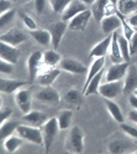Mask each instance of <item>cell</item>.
Returning <instances> with one entry per match:
<instances>
[{"label":"cell","mask_w":137,"mask_h":154,"mask_svg":"<svg viewBox=\"0 0 137 154\" xmlns=\"http://www.w3.org/2000/svg\"><path fill=\"white\" fill-rule=\"evenodd\" d=\"M60 67L62 71H66L72 75H84L88 72L86 66L83 62L78 61L75 59H68V57L67 59H62Z\"/></svg>","instance_id":"obj_12"},{"label":"cell","mask_w":137,"mask_h":154,"mask_svg":"<svg viewBox=\"0 0 137 154\" xmlns=\"http://www.w3.org/2000/svg\"><path fill=\"white\" fill-rule=\"evenodd\" d=\"M121 131L127 134L129 137L133 138V139H137V128L133 127V126H130V124H126V123H121Z\"/></svg>","instance_id":"obj_38"},{"label":"cell","mask_w":137,"mask_h":154,"mask_svg":"<svg viewBox=\"0 0 137 154\" xmlns=\"http://www.w3.org/2000/svg\"><path fill=\"white\" fill-rule=\"evenodd\" d=\"M104 65H105V57H98V59H93V62L90 65L89 71L86 72V79H85V83L83 87V92L86 88V86L89 85V82L94 79V77L99 73L101 70H104Z\"/></svg>","instance_id":"obj_21"},{"label":"cell","mask_w":137,"mask_h":154,"mask_svg":"<svg viewBox=\"0 0 137 154\" xmlns=\"http://www.w3.org/2000/svg\"><path fill=\"white\" fill-rule=\"evenodd\" d=\"M80 2H82V3H84V4L88 6V5H93V4L96 2V0H80Z\"/></svg>","instance_id":"obj_47"},{"label":"cell","mask_w":137,"mask_h":154,"mask_svg":"<svg viewBox=\"0 0 137 154\" xmlns=\"http://www.w3.org/2000/svg\"><path fill=\"white\" fill-rule=\"evenodd\" d=\"M137 87V71L135 67H129L124 81V92H133Z\"/></svg>","instance_id":"obj_25"},{"label":"cell","mask_w":137,"mask_h":154,"mask_svg":"<svg viewBox=\"0 0 137 154\" xmlns=\"http://www.w3.org/2000/svg\"><path fill=\"white\" fill-rule=\"evenodd\" d=\"M0 60L16 65L19 60H20V50H19V47L0 41Z\"/></svg>","instance_id":"obj_11"},{"label":"cell","mask_w":137,"mask_h":154,"mask_svg":"<svg viewBox=\"0 0 137 154\" xmlns=\"http://www.w3.org/2000/svg\"><path fill=\"white\" fill-rule=\"evenodd\" d=\"M21 15V20H22V23H24V25L28 29V30H36L37 29V25H36V21L34 20V19L30 16V15H27V14H25V13H21L20 14Z\"/></svg>","instance_id":"obj_37"},{"label":"cell","mask_w":137,"mask_h":154,"mask_svg":"<svg viewBox=\"0 0 137 154\" xmlns=\"http://www.w3.org/2000/svg\"><path fill=\"white\" fill-rule=\"evenodd\" d=\"M41 128H42V133H43V147H45V150L48 153L56 137H57L58 132L61 131L57 117H52L50 119H47L46 123Z\"/></svg>","instance_id":"obj_3"},{"label":"cell","mask_w":137,"mask_h":154,"mask_svg":"<svg viewBox=\"0 0 137 154\" xmlns=\"http://www.w3.org/2000/svg\"><path fill=\"white\" fill-rule=\"evenodd\" d=\"M22 143H24V139L20 137V136H10V137H7L3 144H4V148L9 152V153H15L19 148H20L22 146Z\"/></svg>","instance_id":"obj_30"},{"label":"cell","mask_w":137,"mask_h":154,"mask_svg":"<svg viewBox=\"0 0 137 154\" xmlns=\"http://www.w3.org/2000/svg\"><path fill=\"white\" fill-rule=\"evenodd\" d=\"M111 38H112V34L111 35H106V37H104L101 41L96 42L89 52L90 59H98V57H105L107 51L110 50V45H111Z\"/></svg>","instance_id":"obj_17"},{"label":"cell","mask_w":137,"mask_h":154,"mask_svg":"<svg viewBox=\"0 0 137 154\" xmlns=\"http://www.w3.org/2000/svg\"><path fill=\"white\" fill-rule=\"evenodd\" d=\"M30 36L41 46L52 45V36H51L50 30H46V29H36V30L30 31Z\"/></svg>","instance_id":"obj_22"},{"label":"cell","mask_w":137,"mask_h":154,"mask_svg":"<svg viewBox=\"0 0 137 154\" xmlns=\"http://www.w3.org/2000/svg\"><path fill=\"white\" fill-rule=\"evenodd\" d=\"M35 98L45 104L56 106L61 102V94L52 86H42L35 94Z\"/></svg>","instance_id":"obj_5"},{"label":"cell","mask_w":137,"mask_h":154,"mask_svg":"<svg viewBox=\"0 0 137 154\" xmlns=\"http://www.w3.org/2000/svg\"><path fill=\"white\" fill-rule=\"evenodd\" d=\"M26 40H27V35H25L21 30H19V29H11V30L4 32L0 36V41L1 42H6L9 45L17 46V47H19V45H21Z\"/></svg>","instance_id":"obj_13"},{"label":"cell","mask_w":137,"mask_h":154,"mask_svg":"<svg viewBox=\"0 0 137 154\" xmlns=\"http://www.w3.org/2000/svg\"><path fill=\"white\" fill-rule=\"evenodd\" d=\"M129 103L131 104L132 108H136V109H137V97H136L135 94H132L131 97L129 98Z\"/></svg>","instance_id":"obj_46"},{"label":"cell","mask_w":137,"mask_h":154,"mask_svg":"<svg viewBox=\"0 0 137 154\" xmlns=\"http://www.w3.org/2000/svg\"><path fill=\"white\" fill-rule=\"evenodd\" d=\"M66 150L73 154H80L84 150V133L80 127L73 126L66 138Z\"/></svg>","instance_id":"obj_1"},{"label":"cell","mask_w":137,"mask_h":154,"mask_svg":"<svg viewBox=\"0 0 137 154\" xmlns=\"http://www.w3.org/2000/svg\"><path fill=\"white\" fill-rule=\"evenodd\" d=\"M107 152L111 154H121L126 152V144L120 140V139H115L111 140L109 144H107Z\"/></svg>","instance_id":"obj_34"},{"label":"cell","mask_w":137,"mask_h":154,"mask_svg":"<svg viewBox=\"0 0 137 154\" xmlns=\"http://www.w3.org/2000/svg\"><path fill=\"white\" fill-rule=\"evenodd\" d=\"M92 16H93L92 10L86 9V10L82 11L80 14L74 16L72 20L68 21V29H69V30H73V31H84L88 26V24H89Z\"/></svg>","instance_id":"obj_10"},{"label":"cell","mask_w":137,"mask_h":154,"mask_svg":"<svg viewBox=\"0 0 137 154\" xmlns=\"http://www.w3.org/2000/svg\"><path fill=\"white\" fill-rule=\"evenodd\" d=\"M11 10V0H0V14Z\"/></svg>","instance_id":"obj_43"},{"label":"cell","mask_w":137,"mask_h":154,"mask_svg":"<svg viewBox=\"0 0 137 154\" xmlns=\"http://www.w3.org/2000/svg\"><path fill=\"white\" fill-rule=\"evenodd\" d=\"M16 132L24 140L36 144V146H43V133L41 127H35L30 126V124H20Z\"/></svg>","instance_id":"obj_2"},{"label":"cell","mask_w":137,"mask_h":154,"mask_svg":"<svg viewBox=\"0 0 137 154\" xmlns=\"http://www.w3.org/2000/svg\"><path fill=\"white\" fill-rule=\"evenodd\" d=\"M110 60L112 63H119L122 62V55H121V50H120V45H119V35L117 31L112 32V38H111V45H110Z\"/></svg>","instance_id":"obj_23"},{"label":"cell","mask_w":137,"mask_h":154,"mask_svg":"<svg viewBox=\"0 0 137 154\" xmlns=\"http://www.w3.org/2000/svg\"><path fill=\"white\" fill-rule=\"evenodd\" d=\"M124 92V82L121 81H111L105 82L104 85H100L99 87V94H101L104 98L114 100L119 94Z\"/></svg>","instance_id":"obj_8"},{"label":"cell","mask_w":137,"mask_h":154,"mask_svg":"<svg viewBox=\"0 0 137 154\" xmlns=\"http://www.w3.org/2000/svg\"><path fill=\"white\" fill-rule=\"evenodd\" d=\"M129 67H130V62H126V61H122V62H119V63H114L105 72V81L111 82V81L124 80L126 73H127V70H129Z\"/></svg>","instance_id":"obj_7"},{"label":"cell","mask_w":137,"mask_h":154,"mask_svg":"<svg viewBox=\"0 0 137 154\" xmlns=\"http://www.w3.org/2000/svg\"><path fill=\"white\" fill-rule=\"evenodd\" d=\"M130 44V51H131V56L132 55H137V30L133 32L132 37L129 40Z\"/></svg>","instance_id":"obj_40"},{"label":"cell","mask_w":137,"mask_h":154,"mask_svg":"<svg viewBox=\"0 0 137 154\" xmlns=\"http://www.w3.org/2000/svg\"><path fill=\"white\" fill-rule=\"evenodd\" d=\"M19 126H20V123L17 121H10V119L0 123V139H1V142H4L7 137L13 136L14 132L17 131Z\"/></svg>","instance_id":"obj_24"},{"label":"cell","mask_w":137,"mask_h":154,"mask_svg":"<svg viewBox=\"0 0 137 154\" xmlns=\"http://www.w3.org/2000/svg\"><path fill=\"white\" fill-rule=\"evenodd\" d=\"M61 75V70L56 69V67H51L50 70H46L37 76V83L41 86H52V83L58 79V76Z\"/></svg>","instance_id":"obj_20"},{"label":"cell","mask_w":137,"mask_h":154,"mask_svg":"<svg viewBox=\"0 0 137 154\" xmlns=\"http://www.w3.org/2000/svg\"><path fill=\"white\" fill-rule=\"evenodd\" d=\"M109 2H110V4H111L114 8L117 9V4H119V0H109Z\"/></svg>","instance_id":"obj_48"},{"label":"cell","mask_w":137,"mask_h":154,"mask_svg":"<svg viewBox=\"0 0 137 154\" xmlns=\"http://www.w3.org/2000/svg\"><path fill=\"white\" fill-rule=\"evenodd\" d=\"M105 104H106V109L110 113V116L114 118V121H116L117 123H122L125 121V117L122 114V111L120 108V106L116 102H114L112 100H107L105 98Z\"/></svg>","instance_id":"obj_26"},{"label":"cell","mask_w":137,"mask_h":154,"mask_svg":"<svg viewBox=\"0 0 137 154\" xmlns=\"http://www.w3.org/2000/svg\"><path fill=\"white\" fill-rule=\"evenodd\" d=\"M15 14H16V11L14 10V9L0 14V25H1V27H5L6 25H9L14 20V17H15Z\"/></svg>","instance_id":"obj_36"},{"label":"cell","mask_w":137,"mask_h":154,"mask_svg":"<svg viewBox=\"0 0 137 154\" xmlns=\"http://www.w3.org/2000/svg\"><path fill=\"white\" fill-rule=\"evenodd\" d=\"M63 100L68 103V104H72V106H75V107H78V106H80V103L83 102V98H82V93L78 91L77 88H71L68 90L64 94Z\"/></svg>","instance_id":"obj_32"},{"label":"cell","mask_w":137,"mask_h":154,"mask_svg":"<svg viewBox=\"0 0 137 154\" xmlns=\"http://www.w3.org/2000/svg\"><path fill=\"white\" fill-rule=\"evenodd\" d=\"M132 93H133V94H135V96H136V97H137V87H136V88H135V91H133V92H132Z\"/></svg>","instance_id":"obj_49"},{"label":"cell","mask_w":137,"mask_h":154,"mask_svg":"<svg viewBox=\"0 0 137 154\" xmlns=\"http://www.w3.org/2000/svg\"><path fill=\"white\" fill-rule=\"evenodd\" d=\"M127 118H129L130 122L137 124V109H136V108H132V109L129 112V114H127Z\"/></svg>","instance_id":"obj_45"},{"label":"cell","mask_w":137,"mask_h":154,"mask_svg":"<svg viewBox=\"0 0 137 154\" xmlns=\"http://www.w3.org/2000/svg\"><path fill=\"white\" fill-rule=\"evenodd\" d=\"M43 63V52L41 51H34L30 56L27 57V61H26V65H27V71H28V82L30 85L37 79L38 73H40V69Z\"/></svg>","instance_id":"obj_4"},{"label":"cell","mask_w":137,"mask_h":154,"mask_svg":"<svg viewBox=\"0 0 137 154\" xmlns=\"http://www.w3.org/2000/svg\"><path fill=\"white\" fill-rule=\"evenodd\" d=\"M58 124H60L61 131H66L71 127L72 124V119H73V112L71 109H63L58 114Z\"/></svg>","instance_id":"obj_31"},{"label":"cell","mask_w":137,"mask_h":154,"mask_svg":"<svg viewBox=\"0 0 137 154\" xmlns=\"http://www.w3.org/2000/svg\"><path fill=\"white\" fill-rule=\"evenodd\" d=\"M117 11V9L114 8L109 0H96V2L92 5V14L93 17L96 21H101L105 16L112 15L114 13Z\"/></svg>","instance_id":"obj_6"},{"label":"cell","mask_w":137,"mask_h":154,"mask_svg":"<svg viewBox=\"0 0 137 154\" xmlns=\"http://www.w3.org/2000/svg\"><path fill=\"white\" fill-rule=\"evenodd\" d=\"M126 20H127V23H129V24L135 29V30H137V11L130 14V16L127 17Z\"/></svg>","instance_id":"obj_44"},{"label":"cell","mask_w":137,"mask_h":154,"mask_svg":"<svg viewBox=\"0 0 137 154\" xmlns=\"http://www.w3.org/2000/svg\"><path fill=\"white\" fill-rule=\"evenodd\" d=\"M47 119H48L47 116L41 111H30L28 113H25L22 116V121L26 124L35 127H42Z\"/></svg>","instance_id":"obj_19"},{"label":"cell","mask_w":137,"mask_h":154,"mask_svg":"<svg viewBox=\"0 0 137 154\" xmlns=\"http://www.w3.org/2000/svg\"><path fill=\"white\" fill-rule=\"evenodd\" d=\"M13 114V109L10 108H1V112H0V123H3L5 121H7L10 118V116Z\"/></svg>","instance_id":"obj_42"},{"label":"cell","mask_w":137,"mask_h":154,"mask_svg":"<svg viewBox=\"0 0 137 154\" xmlns=\"http://www.w3.org/2000/svg\"><path fill=\"white\" fill-rule=\"evenodd\" d=\"M119 45H120V50H121V55H122L124 61L130 62V60H131L130 44H129V40H127L124 35H119Z\"/></svg>","instance_id":"obj_33"},{"label":"cell","mask_w":137,"mask_h":154,"mask_svg":"<svg viewBox=\"0 0 137 154\" xmlns=\"http://www.w3.org/2000/svg\"><path fill=\"white\" fill-rule=\"evenodd\" d=\"M62 61V57L60 52H57L56 49L47 50L43 52V65L47 67H56L57 65H60Z\"/></svg>","instance_id":"obj_27"},{"label":"cell","mask_w":137,"mask_h":154,"mask_svg":"<svg viewBox=\"0 0 137 154\" xmlns=\"http://www.w3.org/2000/svg\"><path fill=\"white\" fill-rule=\"evenodd\" d=\"M72 0H48L51 9L56 14H62Z\"/></svg>","instance_id":"obj_35"},{"label":"cell","mask_w":137,"mask_h":154,"mask_svg":"<svg viewBox=\"0 0 137 154\" xmlns=\"http://www.w3.org/2000/svg\"><path fill=\"white\" fill-rule=\"evenodd\" d=\"M14 98H15V103L19 107L24 114L28 113L32 107V93L31 91L25 90V88H20L19 91H16L14 93Z\"/></svg>","instance_id":"obj_9"},{"label":"cell","mask_w":137,"mask_h":154,"mask_svg":"<svg viewBox=\"0 0 137 154\" xmlns=\"http://www.w3.org/2000/svg\"><path fill=\"white\" fill-rule=\"evenodd\" d=\"M35 2V10L37 14H42L45 8H46V4H47V0H34Z\"/></svg>","instance_id":"obj_41"},{"label":"cell","mask_w":137,"mask_h":154,"mask_svg":"<svg viewBox=\"0 0 137 154\" xmlns=\"http://www.w3.org/2000/svg\"><path fill=\"white\" fill-rule=\"evenodd\" d=\"M26 85H30V82L1 77V80H0V91H1L3 94H10V93H15Z\"/></svg>","instance_id":"obj_15"},{"label":"cell","mask_w":137,"mask_h":154,"mask_svg":"<svg viewBox=\"0 0 137 154\" xmlns=\"http://www.w3.org/2000/svg\"><path fill=\"white\" fill-rule=\"evenodd\" d=\"M101 24V30L105 35H111L112 32L117 31V29L121 27V19L116 13L109 16H105L100 21Z\"/></svg>","instance_id":"obj_18"},{"label":"cell","mask_w":137,"mask_h":154,"mask_svg":"<svg viewBox=\"0 0 137 154\" xmlns=\"http://www.w3.org/2000/svg\"><path fill=\"white\" fill-rule=\"evenodd\" d=\"M105 76V71L101 70L99 73H98L94 79L89 82V85L86 86V88L84 90L83 94L85 96H90V94H94V93H98L99 92V87H100V85H101V80H103V77Z\"/></svg>","instance_id":"obj_28"},{"label":"cell","mask_w":137,"mask_h":154,"mask_svg":"<svg viewBox=\"0 0 137 154\" xmlns=\"http://www.w3.org/2000/svg\"><path fill=\"white\" fill-rule=\"evenodd\" d=\"M25 2H30V0H25Z\"/></svg>","instance_id":"obj_50"},{"label":"cell","mask_w":137,"mask_h":154,"mask_svg":"<svg viewBox=\"0 0 137 154\" xmlns=\"http://www.w3.org/2000/svg\"><path fill=\"white\" fill-rule=\"evenodd\" d=\"M117 11L122 15H130L137 11V0H119Z\"/></svg>","instance_id":"obj_29"},{"label":"cell","mask_w":137,"mask_h":154,"mask_svg":"<svg viewBox=\"0 0 137 154\" xmlns=\"http://www.w3.org/2000/svg\"><path fill=\"white\" fill-rule=\"evenodd\" d=\"M86 9H88V6L84 3H82L80 0H72V2L69 3V5L66 8V10L61 14L62 20L68 23L69 20H72L74 16H77L78 14H80L82 11L86 10Z\"/></svg>","instance_id":"obj_16"},{"label":"cell","mask_w":137,"mask_h":154,"mask_svg":"<svg viewBox=\"0 0 137 154\" xmlns=\"http://www.w3.org/2000/svg\"><path fill=\"white\" fill-rule=\"evenodd\" d=\"M48 30H50L51 36H52V46H53V49H57L58 45L61 44V41H62V38H63L66 31L68 30V23H66L63 20L53 23L50 26Z\"/></svg>","instance_id":"obj_14"},{"label":"cell","mask_w":137,"mask_h":154,"mask_svg":"<svg viewBox=\"0 0 137 154\" xmlns=\"http://www.w3.org/2000/svg\"><path fill=\"white\" fill-rule=\"evenodd\" d=\"M13 63L4 61V60H0V73L1 75H9L13 72Z\"/></svg>","instance_id":"obj_39"}]
</instances>
